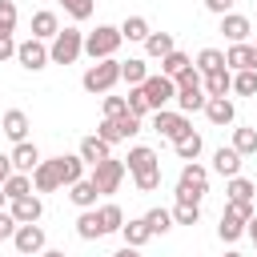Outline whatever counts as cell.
<instances>
[{
  "instance_id": "cell-29",
  "label": "cell",
  "mask_w": 257,
  "mask_h": 257,
  "mask_svg": "<svg viewBox=\"0 0 257 257\" xmlns=\"http://www.w3.org/2000/svg\"><path fill=\"white\" fill-rule=\"evenodd\" d=\"M145 76H149V64H145L141 56L120 60V80H128V84H145Z\"/></svg>"
},
{
  "instance_id": "cell-49",
  "label": "cell",
  "mask_w": 257,
  "mask_h": 257,
  "mask_svg": "<svg viewBox=\"0 0 257 257\" xmlns=\"http://www.w3.org/2000/svg\"><path fill=\"white\" fill-rule=\"evenodd\" d=\"M225 209H233V213H237L241 221H249V217H253V201H229Z\"/></svg>"
},
{
  "instance_id": "cell-21",
  "label": "cell",
  "mask_w": 257,
  "mask_h": 257,
  "mask_svg": "<svg viewBox=\"0 0 257 257\" xmlns=\"http://www.w3.org/2000/svg\"><path fill=\"white\" fill-rule=\"evenodd\" d=\"M68 197H72V205H76V209H92L100 193H96V185H92L88 177H80L76 185H68Z\"/></svg>"
},
{
  "instance_id": "cell-2",
  "label": "cell",
  "mask_w": 257,
  "mask_h": 257,
  "mask_svg": "<svg viewBox=\"0 0 257 257\" xmlns=\"http://www.w3.org/2000/svg\"><path fill=\"white\" fill-rule=\"evenodd\" d=\"M209 193V169H201L197 161H189L177 177V201L185 205H201V197Z\"/></svg>"
},
{
  "instance_id": "cell-36",
  "label": "cell",
  "mask_w": 257,
  "mask_h": 257,
  "mask_svg": "<svg viewBox=\"0 0 257 257\" xmlns=\"http://www.w3.org/2000/svg\"><path fill=\"white\" fill-rule=\"evenodd\" d=\"M145 221H149L153 237H157V233H169V229H173V209H161V205H157V209L145 213Z\"/></svg>"
},
{
  "instance_id": "cell-9",
  "label": "cell",
  "mask_w": 257,
  "mask_h": 257,
  "mask_svg": "<svg viewBox=\"0 0 257 257\" xmlns=\"http://www.w3.org/2000/svg\"><path fill=\"white\" fill-rule=\"evenodd\" d=\"M16 60H20V68H28V72H40L44 64H52V60H48V44L36 40V36H28V40L16 44Z\"/></svg>"
},
{
  "instance_id": "cell-20",
  "label": "cell",
  "mask_w": 257,
  "mask_h": 257,
  "mask_svg": "<svg viewBox=\"0 0 257 257\" xmlns=\"http://www.w3.org/2000/svg\"><path fill=\"white\" fill-rule=\"evenodd\" d=\"M56 173H60V185H76L80 177H84V161H80V153L76 157H56Z\"/></svg>"
},
{
  "instance_id": "cell-37",
  "label": "cell",
  "mask_w": 257,
  "mask_h": 257,
  "mask_svg": "<svg viewBox=\"0 0 257 257\" xmlns=\"http://www.w3.org/2000/svg\"><path fill=\"white\" fill-rule=\"evenodd\" d=\"M120 36H124V40H141V44H145V36H149V20H145V16H128V20L120 24Z\"/></svg>"
},
{
  "instance_id": "cell-50",
  "label": "cell",
  "mask_w": 257,
  "mask_h": 257,
  "mask_svg": "<svg viewBox=\"0 0 257 257\" xmlns=\"http://www.w3.org/2000/svg\"><path fill=\"white\" fill-rule=\"evenodd\" d=\"M8 56H16V40H12V32H0V60H8Z\"/></svg>"
},
{
  "instance_id": "cell-6",
  "label": "cell",
  "mask_w": 257,
  "mask_h": 257,
  "mask_svg": "<svg viewBox=\"0 0 257 257\" xmlns=\"http://www.w3.org/2000/svg\"><path fill=\"white\" fill-rule=\"evenodd\" d=\"M88 181L96 185V193H116V189H120V181H124V161H116V157L96 161Z\"/></svg>"
},
{
  "instance_id": "cell-1",
  "label": "cell",
  "mask_w": 257,
  "mask_h": 257,
  "mask_svg": "<svg viewBox=\"0 0 257 257\" xmlns=\"http://www.w3.org/2000/svg\"><path fill=\"white\" fill-rule=\"evenodd\" d=\"M124 169H128L133 181H137V193H153V189L161 185V161H157V153H153L149 145H133Z\"/></svg>"
},
{
  "instance_id": "cell-33",
  "label": "cell",
  "mask_w": 257,
  "mask_h": 257,
  "mask_svg": "<svg viewBox=\"0 0 257 257\" xmlns=\"http://www.w3.org/2000/svg\"><path fill=\"white\" fill-rule=\"evenodd\" d=\"M96 213H100V229H104V233H120V225H124L120 205H112V201H108V205H100Z\"/></svg>"
},
{
  "instance_id": "cell-11",
  "label": "cell",
  "mask_w": 257,
  "mask_h": 257,
  "mask_svg": "<svg viewBox=\"0 0 257 257\" xmlns=\"http://www.w3.org/2000/svg\"><path fill=\"white\" fill-rule=\"evenodd\" d=\"M32 189H36V193H56V189H60L56 157H52V161H40V165L32 169Z\"/></svg>"
},
{
  "instance_id": "cell-54",
  "label": "cell",
  "mask_w": 257,
  "mask_h": 257,
  "mask_svg": "<svg viewBox=\"0 0 257 257\" xmlns=\"http://www.w3.org/2000/svg\"><path fill=\"white\" fill-rule=\"evenodd\" d=\"M245 225H249V237H253V245H257V213H253V217H249Z\"/></svg>"
},
{
  "instance_id": "cell-44",
  "label": "cell",
  "mask_w": 257,
  "mask_h": 257,
  "mask_svg": "<svg viewBox=\"0 0 257 257\" xmlns=\"http://www.w3.org/2000/svg\"><path fill=\"white\" fill-rule=\"evenodd\" d=\"M173 84H177V92H185V88H205V84H201V72H197V68H185V72H181V76H177Z\"/></svg>"
},
{
  "instance_id": "cell-3",
  "label": "cell",
  "mask_w": 257,
  "mask_h": 257,
  "mask_svg": "<svg viewBox=\"0 0 257 257\" xmlns=\"http://www.w3.org/2000/svg\"><path fill=\"white\" fill-rule=\"evenodd\" d=\"M120 80V60L116 56H104V60H92V68L80 76L84 92H108L112 84Z\"/></svg>"
},
{
  "instance_id": "cell-5",
  "label": "cell",
  "mask_w": 257,
  "mask_h": 257,
  "mask_svg": "<svg viewBox=\"0 0 257 257\" xmlns=\"http://www.w3.org/2000/svg\"><path fill=\"white\" fill-rule=\"evenodd\" d=\"M120 28H112V24H96V32H88L84 36V52L92 56V60H104V56H112L116 48H120Z\"/></svg>"
},
{
  "instance_id": "cell-53",
  "label": "cell",
  "mask_w": 257,
  "mask_h": 257,
  "mask_svg": "<svg viewBox=\"0 0 257 257\" xmlns=\"http://www.w3.org/2000/svg\"><path fill=\"white\" fill-rule=\"evenodd\" d=\"M112 257H141V249H133V245H124V249H116Z\"/></svg>"
},
{
  "instance_id": "cell-56",
  "label": "cell",
  "mask_w": 257,
  "mask_h": 257,
  "mask_svg": "<svg viewBox=\"0 0 257 257\" xmlns=\"http://www.w3.org/2000/svg\"><path fill=\"white\" fill-rule=\"evenodd\" d=\"M249 68H257V44H253V60H249Z\"/></svg>"
},
{
  "instance_id": "cell-23",
  "label": "cell",
  "mask_w": 257,
  "mask_h": 257,
  "mask_svg": "<svg viewBox=\"0 0 257 257\" xmlns=\"http://www.w3.org/2000/svg\"><path fill=\"white\" fill-rule=\"evenodd\" d=\"M56 32H60L56 12H48V8H44V12H36V16H32V36H36V40H52Z\"/></svg>"
},
{
  "instance_id": "cell-40",
  "label": "cell",
  "mask_w": 257,
  "mask_h": 257,
  "mask_svg": "<svg viewBox=\"0 0 257 257\" xmlns=\"http://www.w3.org/2000/svg\"><path fill=\"white\" fill-rule=\"evenodd\" d=\"M201 145H205V141H201L197 133H189L185 141H177V157H181V161H197V157H201Z\"/></svg>"
},
{
  "instance_id": "cell-39",
  "label": "cell",
  "mask_w": 257,
  "mask_h": 257,
  "mask_svg": "<svg viewBox=\"0 0 257 257\" xmlns=\"http://www.w3.org/2000/svg\"><path fill=\"white\" fill-rule=\"evenodd\" d=\"M233 149H237L241 157L257 153V128H233Z\"/></svg>"
},
{
  "instance_id": "cell-51",
  "label": "cell",
  "mask_w": 257,
  "mask_h": 257,
  "mask_svg": "<svg viewBox=\"0 0 257 257\" xmlns=\"http://www.w3.org/2000/svg\"><path fill=\"white\" fill-rule=\"evenodd\" d=\"M233 4H237V0H205V8H209V12H217V16L233 12Z\"/></svg>"
},
{
  "instance_id": "cell-58",
  "label": "cell",
  "mask_w": 257,
  "mask_h": 257,
  "mask_svg": "<svg viewBox=\"0 0 257 257\" xmlns=\"http://www.w3.org/2000/svg\"><path fill=\"white\" fill-rule=\"evenodd\" d=\"M221 257H241V253H233V249H229V253H221Z\"/></svg>"
},
{
  "instance_id": "cell-17",
  "label": "cell",
  "mask_w": 257,
  "mask_h": 257,
  "mask_svg": "<svg viewBox=\"0 0 257 257\" xmlns=\"http://www.w3.org/2000/svg\"><path fill=\"white\" fill-rule=\"evenodd\" d=\"M221 32H225L229 44H241V40L249 36V20H245L241 12H225V16H221Z\"/></svg>"
},
{
  "instance_id": "cell-13",
  "label": "cell",
  "mask_w": 257,
  "mask_h": 257,
  "mask_svg": "<svg viewBox=\"0 0 257 257\" xmlns=\"http://www.w3.org/2000/svg\"><path fill=\"white\" fill-rule=\"evenodd\" d=\"M205 116H209L213 124H233V120H237V108H233L229 96H209V100H205Z\"/></svg>"
},
{
  "instance_id": "cell-47",
  "label": "cell",
  "mask_w": 257,
  "mask_h": 257,
  "mask_svg": "<svg viewBox=\"0 0 257 257\" xmlns=\"http://www.w3.org/2000/svg\"><path fill=\"white\" fill-rule=\"evenodd\" d=\"M120 112H128L124 96H104V116H120Z\"/></svg>"
},
{
  "instance_id": "cell-55",
  "label": "cell",
  "mask_w": 257,
  "mask_h": 257,
  "mask_svg": "<svg viewBox=\"0 0 257 257\" xmlns=\"http://www.w3.org/2000/svg\"><path fill=\"white\" fill-rule=\"evenodd\" d=\"M40 257H68L64 249H40Z\"/></svg>"
},
{
  "instance_id": "cell-18",
  "label": "cell",
  "mask_w": 257,
  "mask_h": 257,
  "mask_svg": "<svg viewBox=\"0 0 257 257\" xmlns=\"http://www.w3.org/2000/svg\"><path fill=\"white\" fill-rule=\"evenodd\" d=\"M0 128H4V137H8V141H16V145H20V141L28 137V116H24L20 108H8V112H4V120H0Z\"/></svg>"
},
{
  "instance_id": "cell-35",
  "label": "cell",
  "mask_w": 257,
  "mask_h": 257,
  "mask_svg": "<svg viewBox=\"0 0 257 257\" xmlns=\"http://www.w3.org/2000/svg\"><path fill=\"white\" fill-rule=\"evenodd\" d=\"M205 88H185V92H177V104H181V112L189 116V112H197V108H205Z\"/></svg>"
},
{
  "instance_id": "cell-14",
  "label": "cell",
  "mask_w": 257,
  "mask_h": 257,
  "mask_svg": "<svg viewBox=\"0 0 257 257\" xmlns=\"http://www.w3.org/2000/svg\"><path fill=\"white\" fill-rule=\"evenodd\" d=\"M213 173H221L225 181H229V177H237V173H241V153H237L233 145H229V149L221 145V149L213 153Z\"/></svg>"
},
{
  "instance_id": "cell-28",
  "label": "cell",
  "mask_w": 257,
  "mask_h": 257,
  "mask_svg": "<svg viewBox=\"0 0 257 257\" xmlns=\"http://www.w3.org/2000/svg\"><path fill=\"white\" fill-rule=\"evenodd\" d=\"M193 68H197L201 76H205V72H217V68H225V52H221V48H201Z\"/></svg>"
},
{
  "instance_id": "cell-12",
  "label": "cell",
  "mask_w": 257,
  "mask_h": 257,
  "mask_svg": "<svg viewBox=\"0 0 257 257\" xmlns=\"http://www.w3.org/2000/svg\"><path fill=\"white\" fill-rule=\"evenodd\" d=\"M8 213L16 217V225H28V221H40V217H44V201L28 193V197H16Z\"/></svg>"
},
{
  "instance_id": "cell-42",
  "label": "cell",
  "mask_w": 257,
  "mask_h": 257,
  "mask_svg": "<svg viewBox=\"0 0 257 257\" xmlns=\"http://www.w3.org/2000/svg\"><path fill=\"white\" fill-rule=\"evenodd\" d=\"M112 120H116V128H120V137H124V141L141 133V116H133V112H120V116H112Z\"/></svg>"
},
{
  "instance_id": "cell-45",
  "label": "cell",
  "mask_w": 257,
  "mask_h": 257,
  "mask_svg": "<svg viewBox=\"0 0 257 257\" xmlns=\"http://www.w3.org/2000/svg\"><path fill=\"white\" fill-rule=\"evenodd\" d=\"M96 137H100V141H108V145H116V141H124L112 116H104V120H100V128H96Z\"/></svg>"
},
{
  "instance_id": "cell-7",
  "label": "cell",
  "mask_w": 257,
  "mask_h": 257,
  "mask_svg": "<svg viewBox=\"0 0 257 257\" xmlns=\"http://www.w3.org/2000/svg\"><path fill=\"white\" fill-rule=\"evenodd\" d=\"M153 128H157L161 137H169L173 145H177V141H185V137L193 133L189 116H185V112H169V108H157V116H153Z\"/></svg>"
},
{
  "instance_id": "cell-41",
  "label": "cell",
  "mask_w": 257,
  "mask_h": 257,
  "mask_svg": "<svg viewBox=\"0 0 257 257\" xmlns=\"http://www.w3.org/2000/svg\"><path fill=\"white\" fill-rule=\"evenodd\" d=\"M173 221H177V225H197V221H201V205H185V201H177Z\"/></svg>"
},
{
  "instance_id": "cell-10",
  "label": "cell",
  "mask_w": 257,
  "mask_h": 257,
  "mask_svg": "<svg viewBox=\"0 0 257 257\" xmlns=\"http://www.w3.org/2000/svg\"><path fill=\"white\" fill-rule=\"evenodd\" d=\"M12 245H16V253H24V257H36V253L44 249V229H40L36 221H28V225H16V233H12Z\"/></svg>"
},
{
  "instance_id": "cell-48",
  "label": "cell",
  "mask_w": 257,
  "mask_h": 257,
  "mask_svg": "<svg viewBox=\"0 0 257 257\" xmlns=\"http://www.w3.org/2000/svg\"><path fill=\"white\" fill-rule=\"evenodd\" d=\"M12 233H16V217L0 213V241H12Z\"/></svg>"
},
{
  "instance_id": "cell-52",
  "label": "cell",
  "mask_w": 257,
  "mask_h": 257,
  "mask_svg": "<svg viewBox=\"0 0 257 257\" xmlns=\"http://www.w3.org/2000/svg\"><path fill=\"white\" fill-rule=\"evenodd\" d=\"M12 173H16V169H12V157H4V153H0V185H4Z\"/></svg>"
},
{
  "instance_id": "cell-57",
  "label": "cell",
  "mask_w": 257,
  "mask_h": 257,
  "mask_svg": "<svg viewBox=\"0 0 257 257\" xmlns=\"http://www.w3.org/2000/svg\"><path fill=\"white\" fill-rule=\"evenodd\" d=\"M4 201H8V193H4V189H0V205H4Z\"/></svg>"
},
{
  "instance_id": "cell-26",
  "label": "cell",
  "mask_w": 257,
  "mask_h": 257,
  "mask_svg": "<svg viewBox=\"0 0 257 257\" xmlns=\"http://www.w3.org/2000/svg\"><path fill=\"white\" fill-rule=\"evenodd\" d=\"M249 60H253V44H229V52H225V68H233V72H241V68H249Z\"/></svg>"
},
{
  "instance_id": "cell-27",
  "label": "cell",
  "mask_w": 257,
  "mask_h": 257,
  "mask_svg": "<svg viewBox=\"0 0 257 257\" xmlns=\"http://www.w3.org/2000/svg\"><path fill=\"white\" fill-rule=\"evenodd\" d=\"M253 193H257V185L249 181V177H229V185H225V197L229 201H253Z\"/></svg>"
},
{
  "instance_id": "cell-34",
  "label": "cell",
  "mask_w": 257,
  "mask_h": 257,
  "mask_svg": "<svg viewBox=\"0 0 257 257\" xmlns=\"http://www.w3.org/2000/svg\"><path fill=\"white\" fill-rule=\"evenodd\" d=\"M233 92H237V96H257V68L233 72Z\"/></svg>"
},
{
  "instance_id": "cell-30",
  "label": "cell",
  "mask_w": 257,
  "mask_h": 257,
  "mask_svg": "<svg viewBox=\"0 0 257 257\" xmlns=\"http://www.w3.org/2000/svg\"><path fill=\"white\" fill-rule=\"evenodd\" d=\"M0 189L8 193V201H16V197H28V193H32V173H12V177H8Z\"/></svg>"
},
{
  "instance_id": "cell-15",
  "label": "cell",
  "mask_w": 257,
  "mask_h": 257,
  "mask_svg": "<svg viewBox=\"0 0 257 257\" xmlns=\"http://www.w3.org/2000/svg\"><path fill=\"white\" fill-rule=\"evenodd\" d=\"M201 84H205V96H229V92H233V72H229V68L205 72Z\"/></svg>"
},
{
  "instance_id": "cell-8",
  "label": "cell",
  "mask_w": 257,
  "mask_h": 257,
  "mask_svg": "<svg viewBox=\"0 0 257 257\" xmlns=\"http://www.w3.org/2000/svg\"><path fill=\"white\" fill-rule=\"evenodd\" d=\"M141 88H145V96H149V108H153V112H157V108H165V104L177 96V84H173V76H165V72H157V76L149 72Z\"/></svg>"
},
{
  "instance_id": "cell-4",
  "label": "cell",
  "mask_w": 257,
  "mask_h": 257,
  "mask_svg": "<svg viewBox=\"0 0 257 257\" xmlns=\"http://www.w3.org/2000/svg\"><path fill=\"white\" fill-rule=\"evenodd\" d=\"M80 52H84V32H76V28H60V32L52 36L48 60H52V64H72Z\"/></svg>"
},
{
  "instance_id": "cell-59",
  "label": "cell",
  "mask_w": 257,
  "mask_h": 257,
  "mask_svg": "<svg viewBox=\"0 0 257 257\" xmlns=\"http://www.w3.org/2000/svg\"><path fill=\"white\" fill-rule=\"evenodd\" d=\"M16 257H24V253H16Z\"/></svg>"
},
{
  "instance_id": "cell-22",
  "label": "cell",
  "mask_w": 257,
  "mask_h": 257,
  "mask_svg": "<svg viewBox=\"0 0 257 257\" xmlns=\"http://www.w3.org/2000/svg\"><path fill=\"white\" fill-rule=\"evenodd\" d=\"M76 237H80V241H96V237H104V229H100V213H96V209H84V213L76 217Z\"/></svg>"
},
{
  "instance_id": "cell-24",
  "label": "cell",
  "mask_w": 257,
  "mask_h": 257,
  "mask_svg": "<svg viewBox=\"0 0 257 257\" xmlns=\"http://www.w3.org/2000/svg\"><path fill=\"white\" fill-rule=\"evenodd\" d=\"M76 153H80V161H84V165H96V161L112 157V153H108V141H100V137H84Z\"/></svg>"
},
{
  "instance_id": "cell-38",
  "label": "cell",
  "mask_w": 257,
  "mask_h": 257,
  "mask_svg": "<svg viewBox=\"0 0 257 257\" xmlns=\"http://www.w3.org/2000/svg\"><path fill=\"white\" fill-rule=\"evenodd\" d=\"M124 104H128V112H133V116H145V112H153V108H149V96H145V88H141V84H128V96H124Z\"/></svg>"
},
{
  "instance_id": "cell-25",
  "label": "cell",
  "mask_w": 257,
  "mask_h": 257,
  "mask_svg": "<svg viewBox=\"0 0 257 257\" xmlns=\"http://www.w3.org/2000/svg\"><path fill=\"white\" fill-rule=\"evenodd\" d=\"M173 48H177V44H173V32H149V36H145V52H149V56H157V60H161V56H169Z\"/></svg>"
},
{
  "instance_id": "cell-43",
  "label": "cell",
  "mask_w": 257,
  "mask_h": 257,
  "mask_svg": "<svg viewBox=\"0 0 257 257\" xmlns=\"http://www.w3.org/2000/svg\"><path fill=\"white\" fill-rule=\"evenodd\" d=\"M60 4H64V12L72 20H88L92 16V0H60Z\"/></svg>"
},
{
  "instance_id": "cell-32",
  "label": "cell",
  "mask_w": 257,
  "mask_h": 257,
  "mask_svg": "<svg viewBox=\"0 0 257 257\" xmlns=\"http://www.w3.org/2000/svg\"><path fill=\"white\" fill-rule=\"evenodd\" d=\"M185 68H193V60H189L185 52H177V48H173L169 56H161V72H165V76H173V80H177Z\"/></svg>"
},
{
  "instance_id": "cell-19",
  "label": "cell",
  "mask_w": 257,
  "mask_h": 257,
  "mask_svg": "<svg viewBox=\"0 0 257 257\" xmlns=\"http://www.w3.org/2000/svg\"><path fill=\"white\" fill-rule=\"evenodd\" d=\"M120 237H124V245L141 249V245L153 237V229H149V221H145V217H133V221H124V225H120Z\"/></svg>"
},
{
  "instance_id": "cell-16",
  "label": "cell",
  "mask_w": 257,
  "mask_h": 257,
  "mask_svg": "<svg viewBox=\"0 0 257 257\" xmlns=\"http://www.w3.org/2000/svg\"><path fill=\"white\" fill-rule=\"evenodd\" d=\"M8 157H12V169H16V173H32V169L40 165V149H36V145H28V141H20Z\"/></svg>"
},
{
  "instance_id": "cell-46",
  "label": "cell",
  "mask_w": 257,
  "mask_h": 257,
  "mask_svg": "<svg viewBox=\"0 0 257 257\" xmlns=\"http://www.w3.org/2000/svg\"><path fill=\"white\" fill-rule=\"evenodd\" d=\"M12 28H16V4L0 0V32H12Z\"/></svg>"
},
{
  "instance_id": "cell-31",
  "label": "cell",
  "mask_w": 257,
  "mask_h": 257,
  "mask_svg": "<svg viewBox=\"0 0 257 257\" xmlns=\"http://www.w3.org/2000/svg\"><path fill=\"white\" fill-rule=\"evenodd\" d=\"M217 233H221V241H237V237L245 233V221H241L233 209H225V213H221V225H217Z\"/></svg>"
}]
</instances>
